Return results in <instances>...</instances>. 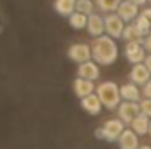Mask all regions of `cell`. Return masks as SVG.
Here are the masks:
<instances>
[{
  "mask_svg": "<svg viewBox=\"0 0 151 149\" xmlns=\"http://www.w3.org/2000/svg\"><path fill=\"white\" fill-rule=\"evenodd\" d=\"M91 60L99 65H113L118 60V44L109 35L95 39L91 42Z\"/></svg>",
  "mask_w": 151,
  "mask_h": 149,
  "instance_id": "6da1fadb",
  "label": "cell"
},
{
  "mask_svg": "<svg viewBox=\"0 0 151 149\" xmlns=\"http://www.w3.org/2000/svg\"><path fill=\"white\" fill-rule=\"evenodd\" d=\"M95 93H97V97L100 98L102 105H104L106 109H109V111L119 107V104H121V100H123L118 84L113 82V81H104V82H100V84L97 86V91H95Z\"/></svg>",
  "mask_w": 151,
  "mask_h": 149,
  "instance_id": "7a4b0ae2",
  "label": "cell"
},
{
  "mask_svg": "<svg viewBox=\"0 0 151 149\" xmlns=\"http://www.w3.org/2000/svg\"><path fill=\"white\" fill-rule=\"evenodd\" d=\"M104 23H106V35H109L111 39L123 37V32H125L127 23H125L116 12L106 14V16H104Z\"/></svg>",
  "mask_w": 151,
  "mask_h": 149,
  "instance_id": "3957f363",
  "label": "cell"
},
{
  "mask_svg": "<svg viewBox=\"0 0 151 149\" xmlns=\"http://www.w3.org/2000/svg\"><path fill=\"white\" fill-rule=\"evenodd\" d=\"M146 47L141 44V42H127L125 46V58L134 63V65H139V63H144L146 62Z\"/></svg>",
  "mask_w": 151,
  "mask_h": 149,
  "instance_id": "277c9868",
  "label": "cell"
},
{
  "mask_svg": "<svg viewBox=\"0 0 151 149\" xmlns=\"http://www.w3.org/2000/svg\"><path fill=\"white\" fill-rule=\"evenodd\" d=\"M69 58L76 62V63H86L91 60V46L84 44V42H77V44H72L69 47Z\"/></svg>",
  "mask_w": 151,
  "mask_h": 149,
  "instance_id": "5b68a950",
  "label": "cell"
},
{
  "mask_svg": "<svg viewBox=\"0 0 151 149\" xmlns=\"http://www.w3.org/2000/svg\"><path fill=\"white\" fill-rule=\"evenodd\" d=\"M141 114V102H121L118 107V116L125 125H132V121Z\"/></svg>",
  "mask_w": 151,
  "mask_h": 149,
  "instance_id": "8992f818",
  "label": "cell"
},
{
  "mask_svg": "<svg viewBox=\"0 0 151 149\" xmlns=\"http://www.w3.org/2000/svg\"><path fill=\"white\" fill-rule=\"evenodd\" d=\"M102 128H104V140L116 142V140H119L121 133L125 132V123L121 119H107Z\"/></svg>",
  "mask_w": 151,
  "mask_h": 149,
  "instance_id": "52a82bcc",
  "label": "cell"
},
{
  "mask_svg": "<svg viewBox=\"0 0 151 149\" xmlns=\"http://www.w3.org/2000/svg\"><path fill=\"white\" fill-rule=\"evenodd\" d=\"M116 14L125 21V23H128V21H135L139 16H141V12H139V7L134 4V2H130V0H123L121 2V5L118 7V11H116Z\"/></svg>",
  "mask_w": 151,
  "mask_h": 149,
  "instance_id": "ba28073f",
  "label": "cell"
},
{
  "mask_svg": "<svg viewBox=\"0 0 151 149\" xmlns=\"http://www.w3.org/2000/svg\"><path fill=\"white\" fill-rule=\"evenodd\" d=\"M128 79H130V82H134L137 86H146L151 81V72L146 69L144 63H139V65H134L132 67Z\"/></svg>",
  "mask_w": 151,
  "mask_h": 149,
  "instance_id": "9c48e42d",
  "label": "cell"
},
{
  "mask_svg": "<svg viewBox=\"0 0 151 149\" xmlns=\"http://www.w3.org/2000/svg\"><path fill=\"white\" fill-rule=\"evenodd\" d=\"M77 77L81 79H86V81H95L100 77V67L99 63H95L93 60L86 62V63H81L77 67Z\"/></svg>",
  "mask_w": 151,
  "mask_h": 149,
  "instance_id": "30bf717a",
  "label": "cell"
},
{
  "mask_svg": "<svg viewBox=\"0 0 151 149\" xmlns=\"http://www.w3.org/2000/svg\"><path fill=\"white\" fill-rule=\"evenodd\" d=\"M86 30H88V34H90L91 37H95V39L102 37L104 32H106L104 16H100V14H91V16H88V27H86Z\"/></svg>",
  "mask_w": 151,
  "mask_h": 149,
  "instance_id": "8fae6325",
  "label": "cell"
},
{
  "mask_svg": "<svg viewBox=\"0 0 151 149\" xmlns=\"http://www.w3.org/2000/svg\"><path fill=\"white\" fill-rule=\"evenodd\" d=\"M95 91H97V88H95L93 81H86V79H81V77H77L74 81V93L81 100L90 97V95H93Z\"/></svg>",
  "mask_w": 151,
  "mask_h": 149,
  "instance_id": "7c38bea8",
  "label": "cell"
},
{
  "mask_svg": "<svg viewBox=\"0 0 151 149\" xmlns=\"http://www.w3.org/2000/svg\"><path fill=\"white\" fill-rule=\"evenodd\" d=\"M118 144H119V149H139L141 148V146H139V135H137L132 128H127V130L121 133Z\"/></svg>",
  "mask_w": 151,
  "mask_h": 149,
  "instance_id": "4fadbf2b",
  "label": "cell"
},
{
  "mask_svg": "<svg viewBox=\"0 0 151 149\" xmlns=\"http://www.w3.org/2000/svg\"><path fill=\"white\" fill-rule=\"evenodd\" d=\"M119 91H121L123 102H137L139 104L141 95H142L141 90H139V86L134 84V82H125L123 86H119Z\"/></svg>",
  "mask_w": 151,
  "mask_h": 149,
  "instance_id": "5bb4252c",
  "label": "cell"
},
{
  "mask_svg": "<svg viewBox=\"0 0 151 149\" xmlns=\"http://www.w3.org/2000/svg\"><path fill=\"white\" fill-rule=\"evenodd\" d=\"M81 107H83V111H86L90 116H97V114H100L104 105H102L100 98L97 97V93H93V95H90V97H86V98L81 100Z\"/></svg>",
  "mask_w": 151,
  "mask_h": 149,
  "instance_id": "9a60e30c",
  "label": "cell"
},
{
  "mask_svg": "<svg viewBox=\"0 0 151 149\" xmlns=\"http://www.w3.org/2000/svg\"><path fill=\"white\" fill-rule=\"evenodd\" d=\"M150 123H151V117H148L146 114L141 112V114L132 121L130 128H132L137 135H146V133H150Z\"/></svg>",
  "mask_w": 151,
  "mask_h": 149,
  "instance_id": "2e32d148",
  "label": "cell"
},
{
  "mask_svg": "<svg viewBox=\"0 0 151 149\" xmlns=\"http://www.w3.org/2000/svg\"><path fill=\"white\" fill-rule=\"evenodd\" d=\"M76 4H77V0H55V11L60 16L70 18L76 12Z\"/></svg>",
  "mask_w": 151,
  "mask_h": 149,
  "instance_id": "e0dca14e",
  "label": "cell"
},
{
  "mask_svg": "<svg viewBox=\"0 0 151 149\" xmlns=\"http://www.w3.org/2000/svg\"><path fill=\"white\" fill-rule=\"evenodd\" d=\"M121 39H125L127 42H144V34L135 27V23H128L127 27H125V32H123V37Z\"/></svg>",
  "mask_w": 151,
  "mask_h": 149,
  "instance_id": "ac0fdd59",
  "label": "cell"
},
{
  "mask_svg": "<svg viewBox=\"0 0 151 149\" xmlns=\"http://www.w3.org/2000/svg\"><path fill=\"white\" fill-rule=\"evenodd\" d=\"M121 2H123V0H95V5H97L102 12L113 14V12L118 11V7L121 5Z\"/></svg>",
  "mask_w": 151,
  "mask_h": 149,
  "instance_id": "d6986e66",
  "label": "cell"
},
{
  "mask_svg": "<svg viewBox=\"0 0 151 149\" xmlns=\"http://www.w3.org/2000/svg\"><path fill=\"white\" fill-rule=\"evenodd\" d=\"M69 25L74 28V30H83L88 27V16L81 14V12H74L70 18H69Z\"/></svg>",
  "mask_w": 151,
  "mask_h": 149,
  "instance_id": "ffe728a7",
  "label": "cell"
},
{
  "mask_svg": "<svg viewBox=\"0 0 151 149\" xmlns=\"http://www.w3.org/2000/svg\"><path fill=\"white\" fill-rule=\"evenodd\" d=\"M93 9H95V4H93L91 0H77V4H76V12H81V14H84V16L95 14Z\"/></svg>",
  "mask_w": 151,
  "mask_h": 149,
  "instance_id": "44dd1931",
  "label": "cell"
},
{
  "mask_svg": "<svg viewBox=\"0 0 151 149\" xmlns=\"http://www.w3.org/2000/svg\"><path fill=\"white\" fill-rule=\"evenodd\" d=\"M134 23H135V27H137V28L144 34V37H148V35L151 34V23H150V21H146L142 16H139Z\"/></svg>",
  "mask_w": 151,
  "mask_h": 149,
  "instance_id": "7402d4cb",
  "label": "cell"
},
{
  "mask_svg": "<svg viewBox=\"0 0 151 149\" xmlns=\"http://www.w3.org/2000/svg\"><path fill=\"white\" fill-rule=\"evenodd\" d=\"M141 112L146 114L148 117H151V98H144V100H141Z\"/></svg>",
  "mask_w": 151,
  "mask_h": 149,
  "instance_id": "603a6c76",
  "label": "cell"
},
{
  "mask_svg": "<svg viewBox=\"0 0 151 149\" xmlns=\"http://www.w3.org/2000/svg\"><path fill=\"white\" fill-rule=\"evenodd\" d=\"M141 16H142L146 21H150V23H151V7H146V9H142V11H141Z\"/></svg>",
  "mask_w": 151,
  "mask_h": 149,
  "instance_id": "cb8c5ba5",
  "label": "cell"
},
{
  "mask_svg": "<svg viewBox=\"0 0 151 149\" xmlns=\"http://www.w3.org/2000/svg\"><path fill=\"white\" fill-rule=\"evenodd\" d=\"M142 95H144V98H151V81L144 86V90H142Z\"/></svg>",
  "mask_w": 151,
  "mask_h": 149,
  "instance_id": "d4e9b609",
  "label": "cell"
},
{
  "mask_svg": "<svg viewBox=\"0 0 151 149\" xmlns=\"http://www.w3.org/2000/svg\"><path fill=\"white\" fill-rule=\"evenodd\" d=\"M142 46L146 47V51H148V53H151V34H150V35H148L146 39H144V42H142Z\"/></svg>",
  "mask_w": 151,
  "mask_h": 149,
  "instance_id": "484cf974",
  "label": "cell"
},
{
  "mask_svg": "<svg viewBox=\"0 0 151 149\" xmlns=\"http://www.w3.org/2000/svg\"><path fill=\"white\" fill-rule=\"evenodd\" d=\"M95 137H97V139H104V128H102V126L95 130Z\"/></svg>",
  "mask_w": 151,
  "mask_h": 149,
  "instance_id": "4316f807",
  "label": "cell"
},
{
  "mask_svg": "<svg viewBox=\"0 0 151 149\" xmlns=\"http://www.w3.org/2000/svg\"><path fill=\"white\" fill-rule=\"evenodd\" d=\"M144 65H146V69H148V70L151 72V53L148 54V56H146V62H144Z\"/></svg>",
  "mask_w": 151,
  "mask_h": 149,
  "instance_id": "83f0119b",
  "label": "cell"
},
{
  "mask_svg": "<svg viewBox=\"0 0 151 149\" xmlns=\"http://www.w3.org/2000/svg\"><path fill=\"white\" fill-rule=\"evenodd\" d=\"M130 2H134V4H135L137 7H141V5H144V4H146L148 0H130Z\"/></svg>",
  "mask_w": 151,
  "mask_h": 149,
  "instance_id": "f1b7e54d",
  "label": "cell"
},
{
  "mask_svg": "<svg viewBox=\"0 0 151 149\" xmlns=\"http://www.w3.org/2000/svg\"><path fill=\"white\" fill-rule=\"evenodd\" d=\"M139 149H151V146H141Z\"/></svg>",
  "mask_w": 151,
  "mask_h": 149,
  "instance_id": "f546056e",
  "label": "cell"
},
{
  "mask_svg": "<svg viewBox=\"0 0 151 149\" xmlns=\"http://www.w3.org/2000/svg\"><path fill=\"white\" fill-rule=\"evenodd\" d=\"M148 135H151V123H150V133H148Z\"/></svg>",
  "mask_w": 151,
  "mask_h": 149,
  "instance_id": "4dcf8cb0",
  "label": "cell"
},
{
  "mask_svg": "<svg viewBox=\"0 0 151 149\" xmlns=\"http://www.w3.org/2000/svg\"><path fill=\"white\" fill-rule=\"evenodd\" d=\"M148 2H150V4H151V0H148Z\"/></svg>",
  "mask_w": 151,
  "mask_h": 149,
  "instance_id": "1f68e13d",
  "label": "cell"
}]
</instances>
